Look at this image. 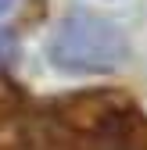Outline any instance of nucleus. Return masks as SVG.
Here are the masks:
<instances>
[{
  "label": "nucleus",
  "mask_w": 147,
  "mask_h": 150,
  "mask_svg": "<svg viewBox=\"0 0 147 150\" xmlns=\"http://www.w3.org/2000/svg\"><path fill=\"white\" fill-rule=\"evenodd\" d=\"M0 150H147V115L115 89L29 107L22 86L0 75Z\"/></svg>",
  "instance_id": "f257e3e1"
},
{
  "label": "nucleus",
  "mask_w": 147,
  "mask_h": 150,
  "mask_svg": "<svg viewBox=\"0 0 147 150\" xmlns=\"http://www.w3.org/2000/svg\"><path fill=\"white\" fill-rule=\"evenodd\" d=\"M50 57L65 71H108L126 57L122 32L97 14H68L50 43Z\"/></svg>",
  "instance_id": "f03ea898"
},
{
  "label": "nucleus",
  "mask_w": 147,
  "mask_h": 150,
  "mask_svg": "<svg viewBox=\"0 0 147 150\" xmlns=\"http://www.w3.org/2000/svg\"><path fill=\"white\" fill-rule=\"evenodd\" d=\"M11 4H14V0H0V14H4V11H7Z\"/></svg>",
  "instance_id": "7ed1b4c3"
}]
</instances>
